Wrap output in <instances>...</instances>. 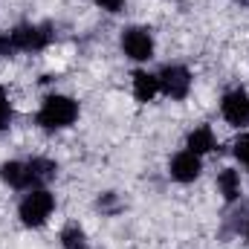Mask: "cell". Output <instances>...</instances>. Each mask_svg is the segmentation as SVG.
<instances>
[{
  "mask_svg": "<svg viewBox=\"0 0 249 249\" xmlns=\"http://www.w3.org/2000/svg\"><path fill=\"white\" fill-rule=\"evenodd\" d=\"M78 119V102L70 99V96H61V93H53L44 99L35 122L41 124L44 130H61V127H70V124Z\"/></svg>",
  "mask_w": 249,
  "mask_h": 249,
  "instance_id": "cell-1",
  "label": "cell"
},
{
  "mask_svg": "<svg viewBox=\"0 0 249 249\" xmlns=\"http://www.w3.org/2000/svg\"><path fill=\"white\" fill-rule=\"evenodd\" d=\"M53 212H55V197H53L47 188H32V191H26V197H23L20 206H18L20 223H23V226H32V229L44 226V223L53 217Z\"/></svg>",
  "mask_w": 249,
  "mask_h": 249,
  "instance_id": "cell-2",
  "label": "cell"
},
{
  "mask_svg": "<svg viewBox=\"0 0 249 249\" xmlns=\"http://www.w3.org/2000/svg\"><path fill=\"white\" fill-rule=\"evenodd\" d=\"M9 41H12V50H20V53H38V50H44V47L53 41V32H50V26L26 23V26L12 29V32H9Z\"/></svg>",
  "mask_w": 249,
  "mask_h": 249,
  "instance_id": "cell-3",
  "label": "cell"
},
{
  "mask_svg": "<svg viewBox=\"0 0 249 249\" xmlns=\"http://www.w3.org/2000/svg\"><path fill=\"white\" fill-rule=\"evenodd\" d=\"M160 93H165L168 99H186L188 90H191V72L180 64H165L160 72Z\"/></svg>",
  "mask_w": 249,
  "mask_h": 249,
  "instance_id": "cell-4",
  "label": "cell"
},
{
  "mask_svg": "<svg viewBox=\"0 0 249 249\" xmlns=\"http://www.w3.org/2000/svg\"><path fill=\"white\" fill-rule=\"evenodd\" d=\"M122 50L130 61H151L154 55V35L145 26H130L122 32Z\"/></svg>",
  "mask_w": 249,
  "mask_h": 249,
  "instance_id": "cell-5",
  "label": "cell"
},
{
  "mask_svg": "<svg viewBox=\"0 0 249 249\" xmlns=\"http://www.w3.org/2000/svg\"><path fill=\"white\" fill-rule=\"evenodd\" d=\"M220 113H223V119L232 124V127L249 124V93L244 87L229 90V93L223 96V102H220Z\"/></svg>",
  "mask_w": 249,
  "mask_h": 249,
  "instance_id": "cell-6",
  "label": "cell"
},
{
  "mask_svg": "<svg viewBox=\"0 0 249 249\" xmlns=\"http://www.w3.org/2000/svg\"><path fill=\"white\" fill-rule=\"evenodd\" d=\"M168 171H171V177H174L177 183H194V180L200 177V171H203V157H197L194 151L186 148V151L174 154Z\"/></svg>",
  "mask_w": 249,
  "mask_h": 249,
  "instance_id": "cell-7",
  "label": "cell"
},
{
  "mask_svg": "<svg viewBox=\"0 0 249 249\" xmlns=\"http://www.w3.org/2000/svg\"><path fill=\"white\" fill-rule=\"evenodd\" d=\"M157 93H160V78L154 72H148V70H136L133 72V96H136V102L148 105V102L157 99Z\"/></svg>",
  "mask_w": 249,
  "mask_h": 249,
  "instance_id": "cell-8",
  "label": "cell"
},
{
  "mask_svg": "<svg viewBox=\"0 0 249 249\" xmlns=\"http://www.w3.org/2000/svg\"><path fill=\"white\" fill-rule=\"evenodd\" d=\"M0 177H3V183H9V186L18 188V191H32L29 165H26V162H18V160H12V162H3V168H0Z\"/></svg>",
  "mask_w": 249,
  "mask_h": 249,
  "instance_id": "cell-9",
  "label": "cell"
},
{
  "mask_svg": "<svg viewBox=\"0 0 249 249\" xmlns=\"http://www.w3.org/2000/svg\"><path fill=\"white\" fill-rule=\"evenodd\" d=\"M186 148H188V151H194L197 157H203V154H212V151L217 148V139H214L212 127H209V124H200V127H194V130L188 133V139H186Z\"/></svg>",
  "mask_w": 249,
  "mask_h": 249,
  "instance_id": "cell-10",
  "label": "cell"
},
{
  "mask_svg": "<svg viewBox=\"0 0 249 249\" xmlns=\"http://www.w3.org/2000/svg\"><path fill=\"white\" fill-rule=\"evenodd\" d=\"M217 188H220V194H223V200H226V203H235V200L244 194V186H241V171H235V168H223V171L217 174Z\"/></svg>",
  "mask_w": 249,
  "mask_h": 249,
  "instance_id": "cell-11",
  "label": "cell"
},
{
  "mask_svg": "<svg viewBox=\"0 0 249 249\" xmlns=\"http://www.w3.org/2000/svg\"><path fill=\"white\" fill-rule=\"evenodd\" d=\"M26 165H29V180H32V188H44L53 177H55V171H58V165H55L53 160H41V157L29 160Z\"/></svg>",
  "mask_w": 249,
  "mask_h": 249,
  "instance_id": "cell-12",
  "label": "cell"
},
{
  "mask_svg": "<svg viewBox=\"0 0 249 249\" xmlns=\"http://www.w3.org/2000/svg\"><path fill=\"white\" fill-rule=\"evenodd\" d=\"M61 247L64 249H87V238L78 226H67L61 232Z\"/></svg>",
  "mask_w": 249,
  "mask_h": 249,
  "instance_id": "cell-13",
  "label": "cell"
},
{
  "mask_svg": "<svg viewBox=\"0 0 249 249\" xmlns=\"http://www.w3.org/2000/svg\"><path fill=\"white\" fill-rule=\"evenodd\" d=\"M232 148H235V157H238V160L249 168V133H241V136L235 139V145H232Z\"/></svg>",
  "mask_w": 249,
  "mask_h": 249,
  "instance_id": "cell-14",
  "label": "cell"
},
{
  "mask_svg": "<svg viewBox=\"0 0 249 249\" xmlns=\"http://www.w3.org/2000/svg\"><path fill=\"white\" fill-rule=\"evenodd\" d=\"M9 122H12V105H9L6 90L0 87V130H3V127H9Z\"/></svg>",
  "mask_w": 249,
  "mask_h": 249,
  "instance_id": "cell-15",
  "label": "cell"
},
{
  "mask_svg": "<svg viewBox=\"0 0 249 249\" xmlns=\"http://www.w3.org/2000/svg\"><path fill=\"white\" fill-rule=\"evenodd\" d=\"M96 3H99L105 12H119V9L124 6V0H96Z\"/></svg>",
  "mask_w": 249,
  "mask_h": 249,
  "instance_id": "cell-16",
  "label": "cell"
},
{
  "mask_svg": "<svg viewBox=\"0 0 249 249\" xmlns=\"http://www.w3.org/2000/svg\"><path fill=\"white\" fill-rule=\"evenodd\" d=\"M247 241H249V226H247Z\"/></svg>",
  "mask_w": 249,
  "mask_h": 249,
  "instance_id": "cell-17",
  "label": "cell"
}]
</instances>
